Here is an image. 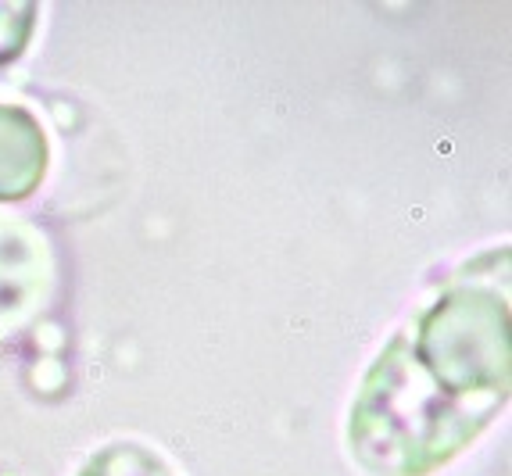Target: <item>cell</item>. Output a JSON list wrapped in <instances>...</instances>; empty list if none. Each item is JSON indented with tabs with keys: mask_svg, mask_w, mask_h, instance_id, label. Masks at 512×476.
<instances>
[{
	"mask_svg": "<svg viewBox=\"0 0 512 476\" xmlns=\"http://www.w3.org/2000/svg\"><path fill=\"white\" fill-rule=\"evenodd\" d=\"M33 4H0V61L15 58L33 33Z\"/></svg>",
	"mask_w": 512,
	"mask_h": 476,
	"instance_id": "obj_4",
	"label": "cell"
},
{
	"mask_svg": "<svg viewBox=\"0 0 512 476\" xmlns=\"http://www.w3.org/2000/svg\"><path fill=\"white\" fill-rule=\"evenodd\" d=\"M83 476H169L162 462L137 444H115L83 469Z\"/></svg>",
	"mask_w": 512,
	"mask_h": 476,
	"instance_id": "obj_3",
	"label": "cell"
},
{
	"mask_svg": "<svg viewBox=\"0 0 512 476\" xmlns=\"http://www.w3.org/2000/svg\"><path fill=\"white\" fill-rule=\"evenodd\" d=\"M505 391V290L459 280L376 362L351 416V444L376 473L423 476L477 437Z\"/></svg>",
	"mask_w": 512,
	"mask_h": 476,
	"instance_id": "obj_1",
	"label": "cell"
},
{
	"mask_svg": "<svg viewBox=\"0 0 512 476\" xmlns=\"http://www.w3.org/2000/svg\"><path fill=\"white\" fill-rule=\"evenodd\" d=\"M47 172V136L18 104H0V201L33 194Z\"/></svg>",
	"mask_w": 512,
	"mask_h": 476,
	"instance_id": "obj_2",
	"label": "cell"
}]
</instances>
